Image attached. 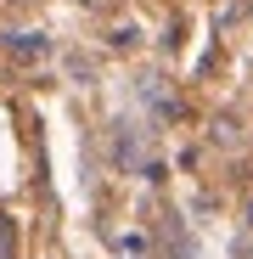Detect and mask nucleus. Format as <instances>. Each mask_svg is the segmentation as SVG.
Wrapping results in <instances>:
<instances>
[]
</instances>
